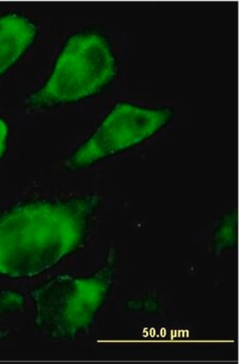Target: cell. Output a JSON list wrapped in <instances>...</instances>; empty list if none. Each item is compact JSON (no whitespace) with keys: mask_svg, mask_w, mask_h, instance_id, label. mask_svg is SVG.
<instances>
[{"mask_svg":"<svg viewBox=\"0 0 239 364\" xmlns=\"http://www.w3.org/2000/svg\"><path fill=\"white\" fill-rule=\"evenodd\" d=\"M97 196L21 205L0 218V274L26 279L49 269L84 239Z\"/></svg>","mask_w":239,"mask_h":364,"instance_id":"6da1fadb","label":"cell"},{"mask_svg":"<svg viewBox=\"0 0 239 364\" xmlns=\"http://www.w3.org/2000/svg\"><path fill=\"white\" fill-rule=\"evenodd\" d=\"M116 256L110 251L106 265L91 277L60 275L32 291L35 327L51 339H73L94 322L109 296Z\"/></svg>","mask_w":239,"mask_h":364,"instance_id":"7a4b0ae2","label":"cell"},{"mask_svg":"<svg viewBox=\"0 0 239 364\" xmlns=\"http://www.w3.org/2000/svg\"><path fill=\"white\" fill-rule=\"evenodd\" d=\"M116 59L107 41L97 33H81L67 43L44 87L30 95V107L77 102L95 95L116 77Z\"/></svg>","mask_w":239,"mask_h":364,"instance_id":"3957f363","label":"cell"},{"mask_svg":"<svg viewBox=\"0 0 239 364\" xmlns=\"http://www.w3.org/2000/svg\"><path fill=\"white\" fill-rule=\"evenodd\" d=\"M169 109H149L119 104L89 140L69 159L71 169L84 168L105 157L142 143L168 124Z\"/></svg>","mask_w":239,"mask_h":364,"instance_id":"277c9868","label":"cell"},{"mask_svg":"<svg viewBox=\"0 0 239 364\" xmlns=\"http://www.w3.org/2000/svg\"><path fill=\"white\" fill-rule=\"evenodd\" d=\"M38 28L18 14L0 18V74L6 72L32 45Z\"/></svg>","mask_w":239,"mask_h":364,"instance_id":"5b68a950","label":"cell"},{"mask_svg":"<svg viewBox=\"0 0 239 364\" xmlns=\"http://www.w3.org/2000/svg\"><path fill=\"white\" fill-rule=\"evenodd\" d=\"M25 306V299L16 291H0V340L9 335L6 318L20 312Z\"/></svg>","mask_w":239,"mask_h":364,"instance_id":"8992f818","label":"cell"},{"mask_svg":"<svg viewBox=\"0 0 239 364\" xmlns=\"http://www.w3.org/2000/svg\"><path fill=\"white\" fill-rule=\"evenodd\" d=\"M236 242V215H230L217 230L214 237V249L221 252L227 248L233 247Z\"/></svg>","mask_w":239,"mask_h":364,"instance_id":"52a82bcc","label":"cell"},{"mask_svg":"<svg viewBox=\"0 0 239 364\" xmlns=\"http://www.w3.org/2000/svg\"><path fill=\"white\" fill-rule=\"evenodd\" d=\"M7 136H9L7 124L4 119H0V160L6 150Z\"/></svg>","mask_w":239,"mask_h":364,"instance_id":"ba28073f","label":"cell"}]
</instances>
